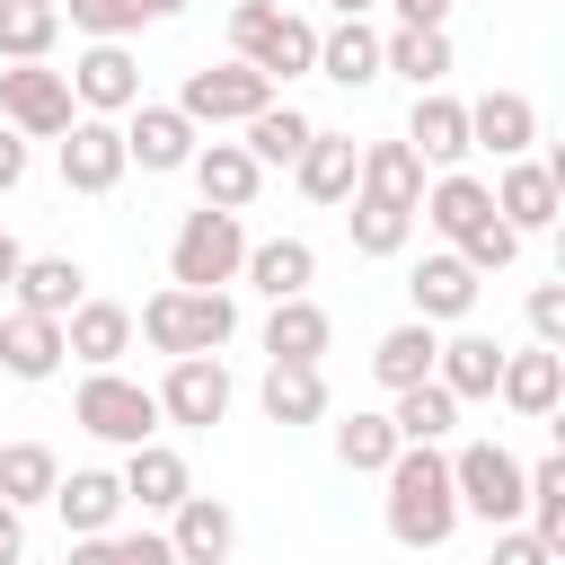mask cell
Segmentation results:
<instances>
[{
	"instance_id": "cell-30",
	"label": "cell",
	"mask_w": 565,
	"mask_h": 565,
	"mask_svg": "<svg viewBox=\"0 0 565 565\" xmlns=\"http://www.w3.org/2000/svg\"><path fill=\"white\" fill-rule=\"evenodd\" d=\"M238 282H256L265 300H300V291L318 282V247H309V238H247Z\"/></svg>"
},
{
	"instance_id": "cell-35",
	"label": "cell",
	"mask_w": 565,
	"mask_h": 565,
	"mask_svg": "<svg viewBox=\"0 0 565 565\" xmlns=\"http://www.w3.org/2000/svg\"><path fill=\"white\" fill-rule=\"evenodd\" d=\"M238 132H247V159H256V168H291V159L309 150V132H318V124H309L291 97H274V106H256Z\"/></svg>"
},
{
	"instance_id": "cell-1",
	"label": "cell",
	"mask_w": 565,
	"mask_h": 565,
	"mask_svg": "<svg viewBox=\"0 0 565 565\" xmlns=\"http://www.w3.org/2000/svg\"><path fill=\"white\" fill-rule=\"evenodd\" d=\"M380 486H388V539L397 547H450V530H459V494H450V450L441 441H397V459L380 468Z\"/></svg>"
},
{
	"instance_id": "cell-13",
	"label": "cell",
	"mask_w": 565,
	"mask_h": 565,
	"mask_svg": "<svg viewBox=\"0 0 565 565\" xmlns=\"http://www.w3.org/2000/svg\"><path fill=\"white\" fill-rule=\"evenodd\" d=\"M62 79H71V106H79V115H132V106H141V62H132V44H88Z\"/></svg>"
},
{
	"instance_id": "cell-5",
	"label": "cell",
	"mask_w": 565,
	"mask_h": 565,
	"mask_svg": "<svg viewBox=\"0 0 565 565\" xmlns=\"http://www.w3.org/2000/svg\"><path fill=\"white\" fill-rule=\"evenodd\" d=\"M71 424L88 441H106V450H141V441H159V397L141 380H124V371H88L71 388Z\"/></svg>"
},
{
	"instance_id": "cell-21",
	"label": "cell",
	"mask_w": 565,
	"mask_h": 565,
	"mask_svg": "<svg viewBox=\"0 0 565 565\" xmlns=\"http://www.w3.org/2000/svg\"><path fill=\"white\" fill-rule=\"evenodd\" d=\"M494 371H503V344H494V335H477V327H441V344H433V380H441L459 406L494 397Z\"/></svg>"
},
{
	"instance_id": "cell-39",
	"label": "cell",
	"mask_w": 565,
	"mask_h": 565,
	"mask_svg": "<svg viewBox=\"0 0 565 565\" xmlns=\"http://www.w3.org/2000/svg\"><path fill=\"white\" fill-rule=\"evenodd\" d=\"M388 424H397V441H441V433L459 424V397H450L441 380H415V388L388 397Z\"/></svg>"
},
{
	"instance_id": "cell-23",
	"label": "cell",
	"mask_w": 565,
	"mask_h": 565,
	"mask_svg": "<svg viewBox=\"0 0 565 565\" xmlns=\"http://www.w3.org/2000/svg\"><path fill=\"white\" fill-rule=\"evenodd\" d=\"M53 512H62V530L71 539H97V530H115L124 521V477L115 468H71V477H53V494H44Z\"/></svg>"
},
{
	"instance_id": "cell-37",
	"label": "cell",
	"mask_w": 565,
	"mask_h": 565,
	"mask_svg": "<svg viewBox=\"0 0 565 565\" xmlns=\"http://www.w3.org/2000/svg\"><path fill=\"white\" fill-rule=\"evenodd\" d=\"M53 44H62L53 0H0V62H44Z\"/></svg>"
},
{
	"instance_id": "cell-17",
	"label": "cell",
	"mask_w": 565,
	"mask_h": 565,
	"mask_svg": "<svg viewBox=\"0 0 565 565\" xmlns=\"http://www.w3.org/2000/svg\"><path fill=\"white\" fill-rule=\"evenodd\" d=\"M185 177H194V194H203L212 212H247V203L265 194V168L247 159V141H194Z\"/></svg>"
},
{
	"instance_id": "cell-32",
	"label": "cell",
	"mask_w": 565,
	"mask_h": 565,
	"mask_svg": "<svg viewBox=\"0 0 565 565\" xmlns=\"http://www.w3.org/2000/svg\"><path fill=\"white\" fill-rule=\"evenodd\" d=\"M380 71H397L406 88H441L450 79V26H388L380 35Z\"/></svg>"
},
{
	"instance_id": "cell-28",
	"label": "cell",
	"mask_w": 565,
	"mask_h": 565,
	"mask_svg": "<svg viewBox=\"0 0 565 565\" xmlns=\"http://www.w3.org/2000/svg\"><path fill=\"white\" fill-rule=\"evenodd\" d=\"M318 79H335V88H371V79H388V71H380V26H371V18H335V26H318Z\"/></svg>"
},
{
	"instance_id": "cell-34",
	"label": "cell",
	"mask_w": 565,
	"mask_h": 565,
	"mask_svg": "<svg viewBox=\"0 0 565 565\" xmlns=\"http://www.w3.org/2000/svg\"><path fill=\"white\" fill-rule=\"evenodd\" d=\"M433 344H441V327H424V318H397L380 344H371V380L397 397V388H415V380H433Z\"/></svg>"
},
{
	"instance_id": "cell-7",
	"label": "cell",
	"mask_w": 565,
	"mask_h": 565,
	"mask_svg": "<svg viewBox=\"0 0 565 565\" xmlns=\"http://www.w3.org/2000/svg\"><path fill=\"white\" fill-rule=\"evenodd\" d=\"M159 424H177V433H212L221 415H230V397H238V380H230V362L221 353H177L168 371H159Z\"/></svg>"
},
{
	"instance_id": "cell-49",
	"label": "cell",
	"mask_w": 565,
	"mask_h": 565,
	"mask_svg": "<svg viewBox=\"0 0 565 565\" xmlns=\"http://www.w3.org/2000/svg\"><path fill=\"white\" fill-rule=\"evenodd\" d=\"M62 565H106V530H97V539H71V547H62Z\"/></svg>"
},
{
	"instance_id": "cell-52",
	"label": "cell",
	"mask_w": 565,
	"mask_h": 565,
	"mask_svg": "<svg viewBox=\"0 0 565 565\" xmlns=\"http://www.w3.org/2000/svg\"><path fill=\"white\" fill-rule=\"evenodd\" d=\"M177 9H194V0H141V18H177Z\"/></svg>"
},
{
	"instance_id": "cell-9",
	"label": "cell",
	"mask_w": 565,
	"mask_h": 565,
	"mask_svg": "<svg viewBox=\"0 0 565 565\" xmlns=\"http://www.w3.org/2000/svg\"><path fill=\"white\" fill-rule=\"evenodd\" d=\"M177 106L194 115V132H221V124H247L256 106H274V79L247 62H203V71H185Z\"/></svg>"
},
{
	"instance_id": "cell-42",
	"label": "cell",
	"mask_w": 565,
	"mask_h": 565,
	"mask_svg": "<svg viewBox=\"0 0 565 565\" xmlns=\"http://www.w3.org/2000/svg\"><path fill=\"white\" fill-rule=\"evenodd\" d=\"M450 256H459V265H477V274H503V265L521 256V230H512L503 212H486V221H477V230H468Z\"/></svg>"
},
{
	"instance_id": "cell-31",
	"label": "cell",
	"mask_w": 565,
	"mask_h": 565,
	"mask_svg": "<svg viewBox=\"0 0 565 565\" xmlns=\"http://www.w3.org/2000/svg\"><path fill=\"white\" fill-rule=\"evenodd\" d=\"M335 344V318L300 291V300H265V362H318Z\"/></svg>"
},
{
	"instance_id": "cell-6",
	"label": "cell",
	"mask_w": 565,
	"mask_h": 565,
	"mask_svg": "<svg viewBox=\"0 0 565 565\" xmlns=\"http://www.w3.org/2000/svg\"><path fill=\"white\" fill-rule=\"evenodd\" d=\"M450 494H459V521L503 530V521H521V459L503 441H459L450 450Z\"/></svg>"
},
{
	"instance_id": "cell-19",
	"label": "cell",
	"mask_w": 565,
	"mask_h": 565,
	"mask_svg": "<svg viewBox=\"0 0 565 565\" xmlns=\"http://www.w3.org/2000/svg\"><path fill=\"white\" fill-rule=\"evenodd\" d=\"M530 141H539V106H530L521 88H486V97H468V150L530 159Z\"/></svg>"
},
{
	"instance_id": "cell-25",
	"label": "cell",
	"mask_w": 565,
	"mask_h": 565,
	"mask_svg": "<svg viewBox=\"0 0 565 565\" xmlns=\"http://www.w3.org/2000/svg\"><path fill=\"white\" fill-rule=\"evenodd\" d=\"M88 300V265L79 256H26L18 282H9V309H35V318H71Z\"/></svg>"
},
{
	"instance_id": "cell-44",
	"label": "cell",
	"mask_w": 565,
	"mask_h": 565,
	"mask_svg": "<svg viewBox=\"0 0 565 565\" xmlns=\"http://www.w3.org/2000/svg\"><path fill=\"white\" fill-rule=\"evenodd\" d=\"M521 318H530V344H556L565 353V282H539Z\"/></svg>"
},
{
	"instance_id": "cell-24",
	"label": "cell",
	"mask_w": 565,
	"mask_h": 565,
	"mask_svg": "<svg viewBox=\"0 0 565 565\" xmlns=\"http://www.w3.org/2000/svg\"><path fill=\"white\" fill-rule=\"evenodd\" d=\"M486 212H494V194H486V177H477V168H441V177H424L415 221H424V230H441L450 247H459V238H468Z\"/></svg>"
},
{
	"instance_id": "cell-8",
	"label": "cell",
	"mask_w": 565,
	"mask_h": 565,
	"mask_svg": "<svg viewBox=\"0 0 565 565\" xmlns=\"http://www.w3.org/2000/svg\"><path fill=\"white\" fill-rule=\"evenodd\" d=\"M71 79L53 71V62H9L0 71V124L18 132V141H62L71 132Z\"/></svg>"
},
{
	"instance_id": "cell-2",
	"label": "cell",
	"mask_w": 565,
	"mask_h": 565,
	"mask_svg": "<svg viewBox=\"0 0 565 565\" xmlns=\"http://www.w3.org/2000/svg\"><path fill=\"white\" fill-rule=\"evenodd\" d=\"M132 335L150 344V353H221L230 335H238V300L230 291H185V282H168V291H150L141 309H132Z\"/></svg>"
},
{
	"instance_id": "cell-11",
	"label": "cell",
	"mask_w": 565,
	"mask_h": 565,
	"mask_svg": "<svg viewBox=\"0 0 565 565\" xmlns=\"http://www.w3.org/2000/svg\"><path fill=\"white\" fill-rule=\"evenodd\" d=\"M494 212L521 230V238H547L556 230V212H565V177H556V159H494Z\"/></svg>"
},
{
	"instance_id": "cell-3",
	"label": "cell",
	"mask_w": 565,
	"mask_h": 565,
	"mask_svg": "<svg viewBox=\"0 0 565 565\" xmlns=\"http://www.w3.org/2000/svg\"><path fill=\"white\" fill-rule=\"evenodd\" d=\"M230 62L265 71L282 88V79L318 71V26L300 9H282V0H230Z\"/></svg>"
},
{
	"instance_id": "cell-22",
	"label": "cell",
	"mask_w": 565,
	"mask_h": 565,
	"mask_svg": "<svg viewBox=\"0 0 565 565\" xmlns=\"http://www.w3.org/2000/svg\"><path fill=\"white\" fill-rule=\"evenodd\" d=\"M124 503H141V512H177L185 494H194V468H185V450H168V441H141V450H124Z\"/></svg>"
},
{
	"instance_id": "cell-10",
	"label": "cell",
	"mask_w": 565,
	"mask_h": 565,
	"mask_svg": "<svg viewBox=\"0 0 565 565\" xmlns=\"http://www.w3.org/2000/svg\"><path fill=\"white\" fill-rule=\"evenodd\" d=\"M115 124H124V159H132V168H150V177H185V159H194V141H203V132H194V115H185L177 97H168V106H159V97H141V106H132V115H115Z\"/></svg>"
},
{
	"instance_id": "cell-29",
	"label": "cell",
	"mask_w": 565,
	"mask_h": 565,
	"mask_svg": "<svg viewBox=\"0 0 565 565\" xmlns=\"http://www.w3.org/2000/svg\"><path fill=\"white\" fill-rule=\"evenodd\" d=\"M424 159L406 150V141H362V159H353V194H380V203H397V212H415L424 203Z\"/></svg>"
},
{
	"instance_id": "cell-53",
	"label": "cell",
	"mask_w": 565,
	"mask_h": 565,
	"mask_svg": "<svg viewBox=\"0 0 565 565\" xmlns=\"http://www.w3.org/2000/svg\"><path fill=\"white\" fill-rule=\"evenodd\" d=\"M0 335H9V309H0Z\"/></svg>"
},
{
	"instance_id": "cell-33",
	"label": "cell",
	"mask_w": 565,
	"mask_h": 565,
	"mask_svg": "<svg viewBox=\"0 0 565 565\" xmlns=\"http://www.w3.org/2000/svg\"><path fill=\"white\" fill-rule=\"evenodd\" d=\"M353 159H362V141L318 124V132H309V150L291 159V177H300V194H309V203H344V194H353Z\"/></svg>"
},
{
	"instance_id": "cell-27",
	"label": "cell",
	"mask_w": 565,
	"mask_h": 565,
	"mask_svg": "<svg viewBox=\"0 0 565 565\" xmlns=\"http://www.w3.org/2000/svg\"><path fill=\"white\" fill-rule=\"evenodd\" d=\"M256 406H265V424H327V371L318 362H265V380H256Z\"/></svg>"
},
{
	"instance_id": "cell-43",
	"label": "cell",
	"mask_w": 565,
	"mask_h": 565,
	"mask_svg": "<svg viewBox=\"0 0 565 565\" xmlns=\"http://www.w3.org/2000/svg\"><path fill=\"white\" fill-rule=\"evenodd\" d=\"M106 565H177L168 530H106Z\"/></svg>"
},
{
	"instance_id": "cell-47",
	"label": "cell",
	"mask_w": 565,
	"mask_h": 565,
	"mask_svg": "<svg viewBox=\"0 0 565 565\" xmlns=\"http://www.w3.org/2000/svg\"><path fill=\"white\" fill-rule=\"evenodd\" d=\"M0 565H26V512L0 503Z\"/></svg>"
},
{
	"instance_id": "cell-40",
	"label": "cell",
	"mask_w": 565,
	"mask_h": 565,
	"mask_svg": "<svg viewBox=\"0 0 565 565\" xmlns=\"http://www.w3.org/2000/svg\"><path fill=\"white\" fill-rule=\"evenodd\" d=\"M53 477H62V459H53L44 441H9V450H0V503L35 512V503L53 494Z\"/></svg>"
},
{
	"instance_id": "cell-15",
	"label": "cell",
	"mask_w": 565,
	"mask_h": 565,
	"mask_svg": "<svg viewBox=\"0 0 565 565\" xmlns=\"http://www.w3.org/2000/svg\"><path fill=\"white\" fill-rule=\"evenodd\" d=\"M433 177L441 168H468V106L450 97V88H415V106H406V132H397Z\"/></svg>"
},
{
	"instance_id": "cell-16",
	"label": "cell",
	"mask_w": 565,
	"mask_h": 565,
	"mask_svg": "<svg viewBox=\"0 0 565 565\" xmlns=\"http://www.w3.org/2000/svg\"><path fill=\"white\" fill-rule=\"evenodd\" d=\"M494 397H503L521 424H547V415L565 406V353H556V344H521V353H503Z\"/></svg>"
},
{
	"instance_id": "cell-41",
	"label": "cell",
	"mask_w": 565,
	"mask_h": 565,
	"mask_svg": "<svg viewBox=\"0 0 565 565\" xmlns=\"http://www.w3.org/2000/svg\"><path fill=\"white\" fill-rule=\"evenodd\" d=\"M88 44H124V35H141L150 18H141V0H53Z\"/></svg>"
},
{
	"instance_id": "cell-4",
	"label": "cell",
	"mask_w": 565,
	"mask_h": 565,
	"mask_svg": "<svg viewBox=\"0 0 565 565\" xmlns=\"http://www.w3.org/2000/svg\"><path fill=\"white\" fill-rule=\"evenodd\" d=\"M238 265H247V221L194 203V212L177 221V238H168V282H185V291H230Z\"/></svg>"
},
{
	"instance_id": "cell-38",
	"label": "cell",
	"mask_w": 565,
	"mask_h": 565,
	"mask_svg": "<svg viewBox=\"0 0 565 565\" xmlns=\"http://www.w3.org/2000/svg\"><path fill=\"white\" fill-rule=\"evenodd\" d=\"M353 212H344V230H353V256H406V238H415V212H397V203H380V194H344Z\"/></svg>"
},
{
	"instance_id": "cell-45",
	"label": "cell",
	"mask_w": 565,
	"mask_h": 565,
	"mask_svg": "<svg viewBox=\"0 0 565 565\" xmlns=\"http://www.w3.org/2000/svg\"><path fill=\"white\" fill-rule=\"evenodd\" d=\"M486 565H556V547H547V539H539L530 521H503V530H494V556H486Z\"/></svg>"
},
{
	"instance_id": "cell-36",
	"label": "cell",
	"mask_w": 565,
	"mask_h": 565,
	"mask_svg": "<svg viewBox=\"0 0 565 565\" xmlns=\"http://www.w3.org/2000/svg\"><path fill=\"white\" fill-rule=\"evenodd\" d=\"M327 441H335V468H344V477H380V468L397 459V424L371 415V406H353L344 424H327Z\"/></svg>"
},
{
	"instance_id": "cell-12",
	"label": "cell",
	"mask_w": 565,
	"mask_h": 565,
	"mask_svg": "<svg viewBox=\"0 0 565 565\" xmlns=\"http://www.w3.org/2000/svg\"><path fill=\"white\" fill-rule=\"evenodd\" d=\"M53 168H62V185H71V194H115V185H124V168H132V159H124V124H115V115H71V132H62V159H53Z\"/></svg>"
},
{
	"instance_id": "cell-20",
	"label": "cell",
	"mask_w": 565,
	"mask_h": 565,
	"mask_svg": "<svg viewBox=\"0 0 565 565\" xmlns=\"http://www.w3.org/2000/svg\"><path fill=\"white\" fill-rule=\"evenodd\" d=\"M62 344H71V362H79V371H115V362L132 353V309L88 291V300L62 318Z\"/></svg>"
},
{
	"instance_id": "cell-14",
	"label": "cell",
	"mask_w": 565,
	"mask_h": 565,
	"mask_svg": "<svg viewBox=\"0 0 565 565\" xmlns=\"http://www.w3.org/2000/svg\"><path fill=\"white\" fill-rule=\"evenodd\" d=\"M477 291H486V274H477V265H459L450 247H433V256L406 274V300H415V318H424V327H468V318H477Z\"/></svg>"
},
{
	"instance_id": "cell-46",
	"label": "cell",
	"mask_w": 565,
	"mask_h": 565,
	"mask_svg": "<svg viewBox=\"0 0 565 565\" xmlns=\"http://www.w3.org/2000/svg\"><path fill=\"white\" fill-rule=\"evenodd\" d=\"M18 185H26V141L0 124V194H18Z\"/></svg>"
},
{
	"instance_id": "cell-26",
	"label": "cell",
	"mask_w": 565,
	"mask_h": 565,
	"mask_svg": "<svg viewBox=\"0 0 565 565\" xmlns=\"http://www.w3.org/2000/svg\"><path fill=\"white\" fill-rule=\"evenodd\" d=\"M62 362H71V344H62V318L9 309V335H0V371H9V380H26V388H44Z\"/></svg>"
},
{
	"instance_id": "cell-51",
	"label": "cell",
	"mask_w": 565,
	"mask_h": 565,
	"mask_svg": "<svg viewBox=\"0 0 565 565\" xmlns=\"http://www.w3.org/2000/svg\"><path fill=\"white\" fill-rule=\"evenodd\" d=\"M327 9H335V18H371L380 0H327Z\"/></svg>"
},
{
	"instance_id": "cell-48",
	"label": "cell",
	"mask_w": 565,
	"mask_h": 565,
	"mask_svg": "<svg viewBox=\"0 0 565 565\" xmlns=\"http://www.w3.org/2000/svg\"><path fill=\"white\" fill-rule=\"evenodd\" d=\"M397 26H450V0H388Z\"/></svg>"
},
{
	"instance_id": "cell-50",
	"label": "cell",
	"mask_w": 565,
	"mask_h": 565,
	"mask_svg": "<svg viewBox=\"0 0 565 565\" xmlns=\"http://www.w3.org/2000/svg\"><path fill=\"white\" fill-rule=\"evenodd\" d=\"M18 265H26V247H18L9 230H0V300H9V282H18Z\"/></svg>"
},
{
	"instance_id": "cell-18",
	"label": "cell",
	"mask_w": 565,
	"mask_h": 565,
	"mask_svg": "<svg viewBox=\"0 0 565 565\" xmlns=\"http://www.w3.org/2000/svg\"><path fill=\"white\" fill-rule=\"evenodd\" d=\"M168 547H177V565H230L238 556V512L221 494H185L168 512Z\"/></svg>"
}]
</instances>
